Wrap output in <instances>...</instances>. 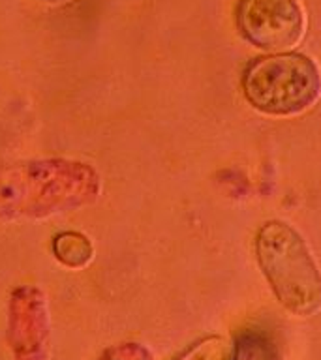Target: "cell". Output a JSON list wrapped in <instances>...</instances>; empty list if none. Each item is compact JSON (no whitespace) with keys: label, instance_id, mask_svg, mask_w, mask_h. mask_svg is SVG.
Masks as SVG:
<instances>
[{"label":"cell","instance_id":"obj_2","mask_svg":"<svg viewBox=\"0 0 321 360\" xmlns=\"http://www.w3.org/2000/svg\"><path fill=\"white\" fill-rule=\"evenodd\" d=\"M244 96L258 111L293 117L308 111L321 98V75L312 58L298 53L261 56L242 77Z\"/></svg>","mask_w":321,"mask_h":360},{"label":"cell","instance_id":"obj_6","mask_svg":"<svg viewBox=\"0 0 321 360\" xmlns=\"http://www.w3.org/2000/svg\"><path fill=\"white\" fill-rule=\"evenodd\" d=\"M233 360H276V353L263 338L248 336L235 349Z\"/></svg>","mask_w":321,"mask_h":360},{"label":"cell","instance_id":"obj_5","mask_svg":"<svg viewBox=\"0 0 321 360\" xmlns=\"http://www.w3.org/2000/svg\"><path fill=\"white\" fill-rule=\"evenodd\" d=\"M235 347L222 338H208L196 343L177 360H233Z\"/></svg>","mask_w":321,"mask_h":360},{"label":"cell","instance_id":"obj_1","mask_svg":"<svg viewBox=\"0 0 321 360\" xmlns=\"http://www.w3.org/2000/svg\"><path fill=\"white\" fill-rule=\"evenodd\" d=\"M265 278L286 309L301 317L321 309V270L297 231L284 221L265 224L256 238Z\"/></svg>","mask_w":321,"mask_h":360},{"label":"cell","instance_id":"obj_7","mask_svg":"<svg viewBox=\"0 0 321 360\" xmlns=\"http://www.w3.org/2000/svg\"><path fill=\"white\" fill-rule=\"evenodd\" d=\"M106 360H151V356L139 347H124L111 353V356Z\"/></svg>","mask_w":321,"mask_h":360},{"label":"cell","instance_id":"obj_3","mask_svg":"<svg viewBox=\"0 0 321 360\" xmlns=\"http://www.w3.org/2000/svg\"><path fill=\"white\" fill-rule=\"evenodd\" d=\"M237 27L253 47L289 53L303 41L306 19L297 0H239Z\"/></svg>","mask_w":321,"mask_h":360},{"label":"cell","instance_id":"obj_4","mask_svg":"<svg viewBox=\"0 0 321 360\" xmlns=\"http://www.w3.org/2000/svg\"><path fill=\"white\" fill-rule=\"evenodd\" d=\"M55 252L56 257H61L64 263L79 266L89 261L92 248L84 236L75 235V233H64L55 240Z\"/></svg>","mask_w":321,"mask_h":360}]
</instances>
